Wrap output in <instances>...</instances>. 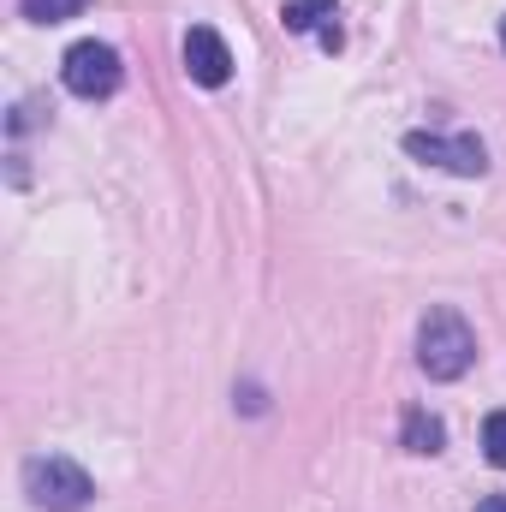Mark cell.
Returning <instances> with one entry per match:
<instances>
[{
    "label": "cell",
    "mask_w": 506,
    "mask_h": 512,
    "mask_svg": "<svg viewBox=\"0 0 506 512\" xmlns=\"http://www.w3.org/2000/svg\"><path fill=\"white\" fill-rule=\"evenodd\" d=\"M90 0H18V12L30 18V24H66V18H78Z\"/></svg>",
    "instance_id": "ba28073f"
},
{
    "label": "cell",
    "mask_w": 506,
    "mask_h": 512,
    "mask_svg": "<svg viewBox=\"0 0 506 512\" xmlns=\"http://www.w3.org/2000/svg\"><path fill=\"white\" fill-rule=\"evenodd\" d=\"M471 364H477V334H471V322H465L459 310L435 304V310L417 322V370H423L429 382H459Z\"/></svg>",
    "instance_id": "6da1fadb"
},
{
    "label": "cell",
    "mask_w": 506,
    "mask_h": 512,
    "mask_svg": "<svg viewBox=\"0 0 506 512\" xmlns=\"http://www.w3.org/2000/svg\"><path fill=\"white\" fill-rule=\"evenodd\" d=\"M179 54H185L191 84H203V90H221V84L233 78V48H227V36H221V30H209V24H191Z\"/></svg>",
    "instance_id": "5b68a950"
},
{
    "label": "cell",
    "mask_w": 506,
    "mask_h": 512,
    "mask_svg": "<svg viewBox=\"0 0 506 512\" xmlns=\"http://www.w3.org/2000/svg\"><path fill=\"white\" fill-rule=\"evenodd\" d=\"M501 48H506V18H501Z\"/></svg>",
    "instance_id": "8fae6325"
},
{
    "label": "cell",
    "mask_w": 506,
    "mask_h": 512,
    "mask_svg": "<svg viewBox=\"0 0 506 512\" xmlns=\"http://www.w3.org/2000/svg\"><path fill=\"white\" fill-rule=\"evenodd\" d=\"M405 155H417L423 167H441V173H459V179H483L489 173V149L477 131H405Z\"/></svg>",
    "instance_id": "277c9868"
},
{
    "label": "cell",
    "mask_w": 506,
    "mask_h": 512,
    "mask_svg": "<svg viewBox=\"0 0 506 512\" xmlns=\"http://www.w3.org/2000/svg\"><path fill=\"white\" fill-rule=\"evenodd\" d=\"M483 453H489L495 471H506V411H495V417L483 423Z\"/></svg>",
    "instance_id": "9c48e42d"
},
{
    "label": "cell",
    "mask_w": 506,
    "mask_h": 512,
    "mask_svg": "<svg viewBox=\"0 0 506 512\" xmlns=\"http://www.w3.org/2000/svg\"><path fill=\"white\" fill-rule=\"evenodd\" d=\"M477 512H506V495H489V501H477Z\"/></svg>",
    "instance_id": "30bf717a"
},
{
    "label": "cell",
    "mask_w": 506,
    "mask_h": 512,
    "mask_svg": "<svg viewBox=\"0 0 506 512\" xmlns=\"http://www.w3.org/2000/svg\"><path fill=\"white\" fill-rule=\"evenodd\" d=\"M399 447H405V453H417V459H435V453L447 447V423H441L429 405H411V411H405V423H399Z\"/></svg>",
    "instance_id": "8992f818"
},
{
    "label": "cell",
    "mask_w": 506,
    "mask_h": 512,
    "mask_svg": "<svg viewBox=\"0 0 506 512\" xmlns=\"http://www.w3.org/2000/svg\"><path fill=\"white\" fill-rule=\"evenodd\" d=\"M24 495L42 512H84L96 501V477L78 459H66V453H36L24 465Z\"/></svg>",
    "instance_id": "7a4b0ae2"
},
{
    "label": "cell",
    "mask_w": 506,
    "mask_h": 512,
    "mask_svg": "<svg viewBox=\"0 0 506 512\" xmlns=\"http://www.w3.org/2000/svg\"><path fill=\"white\" fill-rule=\"evenodd\" d=\"M60 84L78 96V102H108L120 84H126V66H120V48L108 42H72L66 60H60Z\"/></svg>",
    "instance_id": "3957f363"
},
{
    "label": "cell",
    "mask_w": 506,
    "mask_h": 512,
    "mask_svg": "<svg viewBox=\"0 0 506 512\" xmlns=\"http://www.w3.org/2000/svg\"><path fill=\"white\" fill-rule=\"evenodd\" d=\"M334 18H340V0H286L280 6V24L292 36H322Z\"/></svg>",
    "instance_id": "52a82bcc"
}]
</instances>
